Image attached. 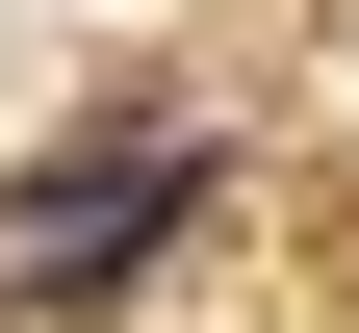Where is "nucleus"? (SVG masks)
Returning a JSON list of instances; mask_svg holds the SVG:
<instances>
[{"label":"nucleus","mask_w":359,"mask_h":333,"mask_svg":"<svg viewBox=\"0 0 359 333\" xmlns=\"http://www.w3.org/2000/svg\"><path fill=\"white\" fill-rule=\"evenodd\" d=\"M180 205H205V128H103V154L0 179V282H128Z\"/></svg>","instance_id":"f257e3e1"}]
</instances>
